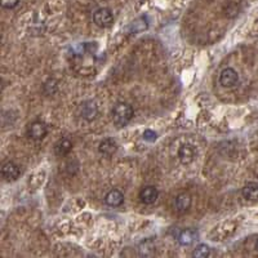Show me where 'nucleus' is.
Segmentation results:
<instances>
[{"instance_id":"nucleus-1","label":"nucleus","mask_w":258,"mask_h":258,"mask_svg":"<svg viewBox=\"0 0 258 258\" xmlns=\"http://www.w3.org/2000/svg\"><path fill=\"white\" fill-rule=\"evenodd\" d=\"M133 118V108L125 102H119L112 108V120L118 127H125Z\"/></svg>"},{"instance_id":"nucleus-2","label":"nucleus","mask_w":258,"mask_h":258,"mask_svg":"<svg viewBox=\"0 0 258 258\" xmlns=\"http://www.w3.org/2000/svg\"><path fill=\"white\" fill-rule=\"evenodd\" d=\"M93 22L96 23L98 27L106 29L110 27L114 22V15L112 12L108 8H100L93 13Z\"/></svg>"},{"instance_id":"nucleus-3","label":"nucleus","mask_w":258,"mask_h":258,"mask_svg":"<svg viewBox=\"0 0 258 258\" xmlns=\"http://www.w3.org/2000/svg\"><path fill=\"white\" fill-rule=\"evenodd\" d=\"M80 115L87 121H92L98 115V106L93 101H85L80 105Z\"/></svg>"},{"instance_id":"nucleus-4","label":"nucleus","mask_w":258,"mask_h":258,"mask_svg":"<svg viewBox=\"0 0 258 258\" xmlns=\"http://www.w3.org/2000/svg\"><path fill=\"white\" fill-rule=\"evenodd\" d=\"M19 174H21V170H19V167L15 163L5 162L1 166V176L7 181H15L19 177Z\"/></svg>"},{"instance_id":"nucleus-5","label":"nucleus","mask_w":258,"mask_h":258,"mask_svg":"<svg viewBox=\"0 0 258 258\" xmlns=\"http://www.w3.org/2000/svg\"><path fill=\"white\" fill-rule=\"evenodd\" d=\"M195 149H194L191 145L189 143H183L180 149H178V159H180V162L182 164H185V166H189L191 163L194 162V159H195Z\"/></svg>"},{"instance_id":"nucleus-6","label":"nucleus","mask_w":258,"mask_h":258,"mask_svg":"<svg viewBox=\"0 0 258 258\" xmlns=\"http://www.w3.org/2000/svg\"><path fill=\"white\" fill-rule=\"evenodd\" d=\"M29 137L35 141H39V139H43L48 133V128L43 121H34V123L30 124L29 127Z\"/></svg>"},{"instance_id":"nucleus-7","label":"nucleus","mask_w":258,"mask_h":258,"mask_svg":"<svg viewBox=\"0 0 258 258\" xmlns=\"http://www.w3.org/2000/svg\"><path fill=\"white\" fill-rule=\"evenodd\" d=\"M239 80V75L236 73L235 70L231 69V67H228L225 69L220 75V83L226 88H231L234 85L238 83Z\"/></svg>"},{"instance_id":"nucleus-8","label":"nucleus","mask_w":258,"mask_h":258,"mask_svg":"<svg viewBox=\"0 0 258 258\" xmlns=\"http://www.w3.org/2000/svg\"><path fill=\"white\" fill-rule=\"evenodd\" d=\"M159 197V191L156 187L154 186H146L141 190L139 193V199L142 201L143 204H152L156 201Z\"/></svg>"},{"instance_id":"nucleus-9","label":"nucleus","mask_w":258,"mask_h":258,"mask_svg":"<svg viewBox=\"0 0 258 258\" xmlns=\"http://www.w3.org/2000/svg\"><path fill=\"white\" fill-rule=\"evenodd\" d=\"M191 203H193V199L190 197L189 194L182 193L180 195H177L176 200H174V208L178 213H185L187 212L191 207Z\"/></svg>"},{"instance_id":"nucleus-10","label":"nucleus","mask_w":258,"mask_h":258,"mask_svg":"<svg viewBox=\"0 0 258 258\" xmlns=\"http://www.w3.org/2000/svg\"><path fill=\"white\" fill-rule=\"evenodd\" d=\"M98 150L102 155H106V156H111L118 151V143L114 138H105L100 142V146H98Z\"/></svg>"},{"instance_id":"nucleus-11","label":"nucleus","mask_w":258,"mask_h":258,"mask_svg":"<svg viewBox=\"0 0 258 258\" xmlns=\"http://www.w3.org/2000/svg\"><path fill=\"white\" fill-rule=\"evenodd\" d=\"M124 201V195L123 193H120L119 190H111L106 194L105 197V203L108 207H120L123 204Z\"/></svg>"},{"instance_id":"nucleus-12","label":"nucleus","mask_w":258,"mask_h":258,"mask_svg":"<svg viewBox=\"0 0 258 258\" xmlns=\"http://www.w3.org/2000/svg\"><path fill=\"white\" fill-rule=\"evenodd\" d=\"M243 197L248 200H258V183L257 182H248L242 190Z\"/></svg>"},{"instance_id":"nucleus-13","label":"nucleus","mask_w":258,"mask_h":258,"mask_svg":"<svg viewBox=\"0 0 258 258\" xmlns=\"http://www.w3.org/2000/svg\"><path fill=\"white\" fill-rule=\"evenodd\" d=\"M71 142H70L67 138H62L60 139L57 143H56V146H54V152L58 155V156H65L71 151Z\"/></svg>"},{"instance_id":"nucleus-14","label":"nucleus","mask_w":258,"mask_h":258,"mask_svg":"<svg viewBox=\"0 0 258 258\" xmlns=\"http://www.w3.org/2000/svg\"><path fill=\"white\" fill-rule=\"evenodd\" d=\"M194 239H195V232L193 230H183L178 236V242L181 245H190L193 244Z\"/></svg>"},{"instance_id":"nucleus-15","label":"nucleus","mask_w":258,"mask_h":258,"mask_svg":"<svg viewBox=\"0 0 258 258\" xmlns=\"http://www.w3.org/2000/svg\"><path fill=\"white\" fill-rule=\"evenodd\" d=\"M129 29H131V31L133 34H136V32H141V31L146 30L147 29V22L143 18L136 19V21H133V23H132L131 26H129Z\"/></svg>"},{"instance_id":"nucleus-16","label":"nucleus","mask_w":258,"mask_h":258,"mask_svg":"<svg viewBox=\"0 0 258 258\" xmlns=\"http://www.w3.org/2000/svg\"><path fill=\"white\" fill-rule=\"evenodd\" d=\"M209 255H211L209 248L207 247L205 244H200V245H197L193 256L197 258H205V257H209Z\"/></svg>"},{"instance_id":"nucleus-17","label":"nucleus","mask_w":258,"mask_h":258,"mask_svg":"<svg viewBox=\"0 0 258 258\" xmlns=\"http://www.w3.org/2000/svg\"><path fill=\"white\" fill-rule=\"evenodd\" d=\"M58 88V84H57V81L53 80V79H50V80H48L44 84V93L46 94H53L56 91H57Z\"/></svg>"},{"instance_id":"nucleus-18","label":"nucleus","mask_w":258,"mask_h":258,"mask_svg":"<svg viewBox=\"0 0 258 258\" xmlns=\"http://www.w3.org/2000/svg\"><path fill=\"white\" fill-rule=\"evenodd\" d=\"M19 3V0H1V7L5 9H13L17 7V4Z\"/></svg>"},{"instance_id":"nucleus-19","label":"nucleus","mask_w":258,"mask_h":258,"mask_svg":"<svg viewBox=\"0 0 258 258\" xmlns=\"http://www.w3.org/2000/svg\"><path fill=\"white\" fill-rule=\"evenodd\" d=\"M143 139H145V141H149V142H154L155 139H156V133H155L154 131L147 129V131L143 132Z\"/></svg>"},{"instance_id":"nucleus-20","label":"nucleus","mask_w":258,"mask_h":258,"mask_svg":"<svg viewBox=\"0 0 258 258\" xmlns=\"http://www.w3.org/2000/svg\"><path fill=\"white\" fill-rule=\"evenodd\" d=\"M256 248H257V251H258V240H257V243H256Z\"/></svg>"}]
</instances>
